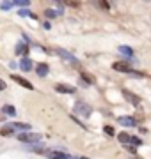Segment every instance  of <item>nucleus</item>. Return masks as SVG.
Wrapping results in <instances>:
<instances>
[{"instance_id":"f257e3e1","label":"nucleus","mask_w":151,"mask_h":159,"mask_svg":"<svg viewBox=\"0 0 151 159\" xmlns=\"http://www.w3.org/2000/svg\"><path fill=\"white\" fill-rule=\"evenodd\" d=\"M73 111H75L76 115H80V117H91V111H93V108L89 106V104H85V102H82V101H78L75 104V108H73Z\"/></svg>"},{"instance_id":"f03ea898","label":"nucleus","mask_w":151,"mask_h":159,"mask_svg":"<svg viewBox=\"0 0 151 159\" xmlns=\"http://www.w3.org/2000/svg\"><path fill=\"white\" fill-rule=\"evenodd\" d=\"M18 140L23 143H37L41 140L39 134H34V133H20L18 134Z\"/></svg>"},{"instance_id":"7ed1b4c3","label":"nucleus","mask_w":151,"mask_h":159,"mask_svg":"<svg viewBox=\"0 0 151 159\" xmlns=\"http://www.w3.org/2000/svg\"><path fill=\"white\" fill-rule=\"evenodd\" d=\"M11 80H12V81H16L18 85H22V87H25V89H29V90H34V85L30 83L29 80L22 78V76H18V74H11Z\"/></svg>"},{"instance_id":"20e7f679","label":"nucleus","mask_w":151,"mask_h":159,"mask_svg":"<svg viewBox=\"0 0 151 159\" xmlns=\"http://www.w3.org/2000/svg\"><path fill=\"white\" fill-rule=\"evenodd\" d=\"M123 96L126 97V101H130L134 106H140V97L139 96H135L134 92H130V90H123Z\"/></svg>"},{"instance_id":"39448f33","label":"nucleus","mask_w":151,"mask_h":159,"mask_svg":"<svg viewBox=\"0 0 151 159\" xmlns=\"http://www.w3.org/2000/svg\"><path fill=\"white\" fill-rule=\"evenodd\" d=\"M112 69H116L119 73H132V67L128 62H114L112 64Z\"/></svg>"},{"instance_id":"423d86ee","label":"nucleus","mask_w":151,"mask_h":159,"mask_svg":"<svg viewBox=\"0 0 151 159\" xmlns=\"http://www.w3.org/2000/svg\"><path fill=\"white\" fill-rule=\"evenodd\" d=\"M57 53L61 55V57L64 58V60H68V62H71V64H78V60H76L73 55H71L70 51H66V50H62V48H57Z\"/></svg>"},{"instance_id":"0eeeda50","label":"nucleus","mask_w":151,"mask_h":159,"mask_svg":"<svg viewBox=\"0 0 151 159\" xmlns=\"http://www.w3.org/2000/svg\"><path fill=\"white\" fill-rule=\"evenodd\" d=\"M117 124L124 125V127H134V125H137V122H135L134 117H119L117 119Z\"/></svg>"},{"instance_id":"6e6552de","label":"nucleus","mask_w":151,"mask_h":159,"mask_svg":"<svg viewBox=\"0 0 151 159\" xmlns=\"http://www.w3.org/2000/svg\"><path fill=\"white\" fill-rule=\"evenodd\" d=\"M55 90L61 92V94H75V87L64 85V83H57V85H55Z\"/></svg>"},{"instance_id":"1a4fd4ad","label":"nucleus","mask_w":151,"mask_h":159,"mask_svg":"<svg viewBox=\"0 0 151 159\" xmlns=\"http://www.w3.org/2000/svg\"><path fill=\"white\" fill-rule=\"evenodd\" d=\"M20 67H22V71L29 73V71H32L34 64H32V60H30L29 57H25V58H22V60H20Z\"/></svg>"},{"instance_id":"9d476101","label":"nucleus","mask_w":151,"mask_h":159,"mask_svg":"<svg viewBox=\"0 0 151 159\" xmlns=\"http://www.w3.org/2000/svg\"><path fill=\"white\" fill-rule=\"evenodd\" d=\"M14 51H16V55L25 58V55H29V46H27V43H18Z\"/></svg>"},{"instance_id":"9b49d317","label":"nucleus","mask_w":151,"mask_h":159,"mask_svg":"<svg viewBox=\"0 0 151 159\" xmlns=\"http://www.w3.org/2000/svg\"><path fill=\"white\" fill-rule=\"evenodd\" d=\"M14 131H23V133H27V131H30V125L29 124H22V122H14V124H9Z\"/></svg>"},{"instance_id":"f8f14e48","label":"nucleus","mask_w":151,"mask_h":159,"mask_svg":"<svg viewBox=\"0 0 151 159\" xmlns=\"http://www.w3.org/2000/svg\"><path fill=\"white\" fill-rule=\"evenodd\" d=\"M46 156H48V159H71L68 154H64V152H48Z\"/></svg>"},{"instance_id":"ddd939ff","label":"nucleus","mask_w":151,"mask_h":159,"mask_svg":"<svg viewBox=\"0 0 151 159\" xmlns=\"http://www.w3.org/2000/svg\"><path fill=\"white\" fill-rule=\"evenodd\" d=\"M36 73H37V76L45 78V76L48 74V66H46V64H37V69H36Z\"/></svg>"},{"instance_id":"4468645a","label":"nucleus","mask_w":151,"mask_h":159,"mask_svg":"<svg viewBox=\"0 0 151 159\" xmlns=\"http://www.w3.org/2000/svg\"><path fill=\"white\" fill-rule=\"evenodd\" d=\"M117 140L121 143H124V145H130V140H132V136L128 134V133H119L117 134Z\"/></svg>"},{"instance_id":"2eb2a0df","label":"nucleus","mask_w":151,"mask_h":159,"mask_svg":"<svg viewBox=\"0 0 151 159\" xmlns=\"http://www.w3.org/2000/svg\"><path fill=\"white\" fill-rule=\"evenodd\" d=\"M2 111L6 115H9V117H14V115H16V108H14L12 104H6V106L2 108Z\"/></svg>"},{"instance_id":"dca6fc26","label":"nucleus","mask_w":151,"mask_h":159,"mask_svg":"<svg viewBox=\"0 0 151 159\" xmlns=\"http://www.w3.org/2000/svg\"><path fill=\"white\" fill-rule=\"evenodd\" d=\"M80 76H82V81H84V83H87V85L94 83V76H91V74H87V73H84V71H82Z\"/></svg>"},{"instance_id":"f3484780","label":"nucleus","mask_w":151,"mask_h":159,"mask_svg":"<svg viewBox=\"0 0 151 159\" xmlns=\"http://www.w3.org/2000/svg\"><path fill=\"white\" fill-rule=\"evenodd\" d=\"M119 51H121L123 55H126V57H132L134 55V50L130 46H119Z\"/></svg>"},{"instance_id":"a211bd4d","label":"nucleus","mask_w":151,"mask_h":159,"mask_svg":"<svg viewBox=\"0 0 151 159\" xmlns=\"http://www.w3.org/2000/svg\"><path fill=\"white\" fill-rule=\"evenodd\" d=\"M12 133H14V129H12L11 125H9V127H2V129H0V134H2V136H11Z\"/></svg>"},{"instance_id":"6ab92c4d","label":"nucleus","mask_w":151,"mask_h":159,"mask_svg":"<svg viewBox=\"0 0 151 159\" xmlns=\"http://www.w3.org/2000/svg\"><path fill=\"white\" fill-rule=\"evenodd\" d=\"M57 14H59V12L53 11V9H46V11H45V16H46V18H55Z\"/></svg>"},{"instance_id":"aec40b11","label":"nucleus","mask_w":151,"mask_h":159,"mask_svg":"<svg viewBox=\"0 0 151 159\" xmlns=\"http://www.w3.org/2000/svg\"><path fill=\"white\" fill-rule=\"evenodd\" d=\"M18 14H20V16H30V18H34V20H36V16H34V14H30L29 9H20V12H18Z\"/></svg>"},{"instance_id":"412c9836","label":"nucleus","mask_w":151,"mask_h":159,"mask_svg":"<svg viewBox=\"0 0 151 159\" xmlns=\"http://www.w3.org/2000/svg\"><path fill=\"white\" fill-rule=\"evenodd\" d=\"M103 131L107 133V134H109V136H114V127H112V125H105Z\"/></svg>"},{"instance_id":"4be33fe9","label":"nucleus","mask_w":151,"mask_h":159,"mask_svg":"<svg viewBox=\"0 0 151 159\" xmlns=\"http://www.w3.org/2000/svg\"><path fill=\"white\" fill-rule=\"evenodd\" d=\"M29 0H23V2H22V0H20V2H14V6H20L22 7V9H23V7H29Z\"/></svg>"},{"instance_id":"5701e85b","label":"nucleus","mask_w":151,"mask_h":159,"mask_svg":"<svg viewBox=\"0 0 151 159\" xmlns=\"http://www.w3.org/2000/svg\"><path fill=\"white\" fill-rule=\"evenodd\" d=\"M12 6H14V2H2V6L0 7H2V9H11Z\"/></svg>"},{"instance_id":"b1692460","label":"nucleus","mask_w":151,"mask_h":159,"mask_svg":"<svg viewBox=\"0 0 151 159\" xmlns=\"http://www.w3.org/2000/svg\"><path fill=\"white\" fill-rule=\"evenodd\" d=\"M130 143H134V145H142V140H139L137 136H132V140H130Z\"/></svg>"},{"instance_id":"393cba45","label":"nucleus","mask_w":151,"mask_h":159,"mask_svg":"<svg viewBox=\"0 0 151 159\" xmlns=\"http://www.w3.org/2000/svg\"><path fill=\"white\" fill-rule=\"evenodd\" d=\"M30 150H34V152H43V147L41 145H32V147H29Z\"/></svg>"},{"instance_id":"a878e982","label":"nucleus","mask_w":151,"mask_h":159,"mask_svg":"<svg viewBox=\"0 0 151 159\" xmlns=\"http://www.w3.org/2000/svg\"><path fill=\"white\" fill-rule=\"evenodd\" d=\"M98 6H100V7H103V9H109V7H110V6H109V2H100Z\"/></svg>"},{"instance_id":"bb28decb","label":"nucleus","mask_w":151,"mask_h":159,"mask_svg":"<svg viewBox=\"0 0 151 159\" xmlns=\"http://www.w3.org/2000/svg\"><path fill=\"white\" fill-rule=\"evenodd\" d=\"M6 81H4V80H0V90H6Z\"/></svg>"},{"instance_id":"cd10ccee","label":"nucleus","mask_w":151,"mask_h":159,"mask_svg":"<svg viewBox=\"0 0 151 159\" xmlns=\"http://www.w3.org/2000/svg\"><path fill=\"white\" fill-rule=\"evenodd\" d=\"M0 119H2V117H0Z\"/></svg>"}]
</instances>
